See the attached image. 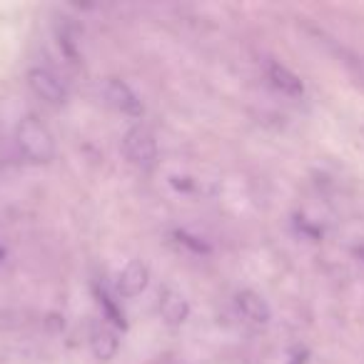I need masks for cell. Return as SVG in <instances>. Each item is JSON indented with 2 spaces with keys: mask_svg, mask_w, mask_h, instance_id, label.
Returning a JSON list of instances; mask_svg holds the SVG:
<instances>
[{
  "mask_svg": "<svg viewBox=\"0 0 364 364\" xmlns=\"http://www.w3.org/2000/svg\"><path fill=\"white\" fill-rule=\"evenodd\" d=\"M16 142L23 157L36 162V165H46L55 157V137L36 115H28L26 120H21L16 130Z\"/></svg>",
  "mask_w": 364,
  "mask_h": 364,
  "instance_id": "cell-1",
  "label": "cell"
},
{
  "mask_svg": "<svg viewBox=\"0 0 364 364\" xmlns=\"http://www.w3.org/2000/svg\"><path fill=\"white\" fill-rule=\"evenodd\" d=\"M122 152L125 157L142 172H152L157 167V142L147 127L135 125L122 137Z\"/></svg>",
  "mask_w": 364,
  "mask_h": 364,
  "instance_id": "cell-2",
  "label": "cell"
},
{
  "mask_svg": "<svg viewBox=\"0 0 364 364\" xmlns=\"http://www.w3.org/2000/svg\"><path fill=\"white\" fill-rule=\"evenodd\" d=\"M28 85L38 97H43L50 105H63L68 100V87L63 85V80L48 68H33L28 73Z\"/></svg>",
  "mask_w": 364,
  "mask_h": 364,
  "instance_id": "cell-3",
  "label": "cell"
},
{
  "mask_svg": "<svg viewBox=\"0 0 364 364\" xmlns=\"http://www.w3.org/2000/svg\"><path fill=\"white\" fill-rule=\"evenodd\" d=\"M105 97H107V102H110V105L115 107L117 112H122V115L142 117L140 97H137L135 90H132L127 82H122L120 77H110V80L105 82Z\"/></svg>",
  "mask_w": 364,
  "mask_h": 364,
  "instance_id": "cell-4",
  "label": "cell"
},
{
  "mask_svg": "<svg viewBox=\"0 0 364 364\" xmlns=\"http://www.w3.org/2000/svg\"><path fill=\"white\" fill-rule=\"evenodd\" d=\"M147 282H150V267H147L142 259H130V262L122 267L120 277H117V294L132 299L145 292Z\"/></svg>",
  "mask_w": 364,
  "mask_h": 364,
  "instance_id": "cell-5",
  "label": "cell"
},
{
  "mask_svg": "<svg viewBox=\"0 0 364 364\" xmlns=\"http://www.w3.org/2000/svg\"><path fill=\"white\" fill-rule=\"evenodd\" d=\"M160 314L170 327H180L188 322L190 317V304L185 294L177 292L175 287H165L160 292Z\"/></svg>",
  "mask_w": 364,
  "mask_h": 364,
  "instance_id": "cell-6",
  "label": "cell"
},
{
  "mask_svg": "<svg viewBox=\"0 0 364 364\" xmlns=\"http://www.w3.org/2000/svg\"><path fill=\"white\" fill-rule=\"evenodd\" d=\"M267 77H269V82H272L274 90H279L282 95H289V97L304 95V82L299 80L297 73H292L287 65H282V63H277V60L269 63Z\"/></svg>",
  "mask_w": 364,
  "mask_h": 364,
  "instance_id": "cell-7",
  "label": "cell"
},
{
  "mask_svg": "<svg viewBox=\"0 0 364 364\" xmlns=\"http://www.w3.org/2000/svg\"><path fill=\"white\" fill-rule=\"evenodd\" d=\"M237 307L242 312V317L250 319L252 324H269V319H272L269 304L262 299V294L252 292V289H242L237 294Z\"/></svg>",
  "mask_w": 364,
  "mask_h": 364,
  "instance_id": "cell-8",
  "label": "cell"
},
{
  "mask_svg": "<svg viewBox=\"0 0 364 364\" xmlns=\"http://www.w3.org/2000/svg\"><path fill=\"white\" fill-rule=\"evenodd\" d=\"M90 347H92L95 359H100V362H110V359H115L117 349H120V339H117V334L112 332V329L100 327V329L92 332Z\"/></svg>",
  "mask_w": 364,
  "mask_h": 364,
  "instance_id": "cell-9",
  "label": "cell"
},
{
  "mask_svg": "<svg viewBox=\"0 0 364 364\" xmlns=\"http://www.w3.org/2000/svg\"><path fill=\"white\" fill-rule=\"evenodd\" d=\"M95 297H97V304H100L102 314H105V317L110 319V322L115 324L117 329H125V327H127V322H125V314H122V309L117 307V302H115V299H112L110 294H107V289L95 287Z\"/></svg>",
  "mask_w": 364,
  "mask_h": 364,
  "instance_id": "cell-10",
  "label": "cell"
},
{
  "mask_svg": "<svg viewBox=\"0 0 364 364\" xmlns=\"http://www.w3.org/2000/svg\"><path fill=\"white\" fill-rule=\"evenodd\" d=\"M177 237H180V242H182V245H188V247L198 250V252H208V245L195 242V240H198V237H190L188 232H177Z\"/></svg>",
  "mask_w": 364,
  "mask_h": 364,
  "instance_id": "cell-11",
  "label": "cell"
},
{
  "mask_svg": "<svg viewBox=\"0 0 364 364\" xmlns=\"http://www.w3.org/2000/svg\"><path fill=\"white\" fill-rule=\"evenodd\" d=\"M357 255H359V257H364V247H359V250H357Z\"/></svg>",
  "mask_w": 364,
  "mask_h": 364,
  "instance_id": "cell-12",
  "label": "cell"
},
{
  "mask_svg": "<svg viewBox=\"0 0 364 364\" xmlns=\"http://www.w3.org/2000/svg\"><path fill=\"white\" fill-rule=\"evenodd\" d=\"M359 137H362V142H364V125H362V130H359Z\"/></svg>",
  "mask_w": 364,
  "mask_h": 364,
  "instance_id": "cell-13",
  "label": "cell"
}]
</instances>
